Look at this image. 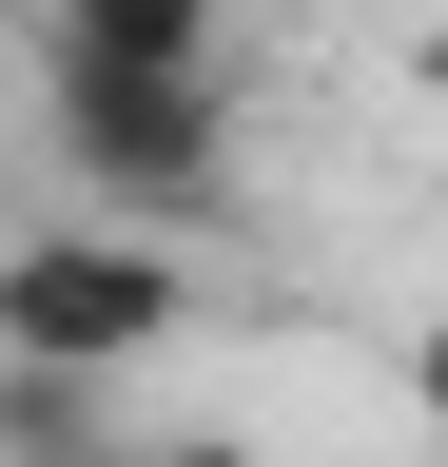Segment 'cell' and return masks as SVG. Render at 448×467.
Returning a JSON list of instances; mask_svg holds the SVG:
<instances>
[{"instance_id":"obj_1","label":"cell","mask_w":448,"mask_h":467,"mask_svg":"<svg viewBox=\"0 0 448 467\" xmlns=\"http://www.w3.org/2000/svg\"><path fill=\"white\" fill-rule=\"evenodd\" d=\"M39 156L78 214L195 234L234 195V58H118V39H39Z\"/></svg>"},{"instance_id":"obj_5","label":"cell","mask_w":448,"mask_h":467,"mask_svg":"<svg viewBox=\"0 0 448 467\" xmlns=\"http://www.w3.org/2000/svg\"><path fill=\"white\" fill-rule=\"evenodd\" d=\"M118 467H273L254 429H156V448H118Z\"/></svg>"},{"instance_id":"obj_2","label":"cell","mask_w":448,"mask_h":467,"mask_svg":"<svg viewBox=\"0 0 448 467\" xmlns=\"http://www.w3.org/2000/svg\"><path fill=\"white\" fill-rule=\"evenodd\" d=\"M176 331H195V254L156 214H39V234H0V350L137 389Z\"/></svg>"},{"instance_id":"obj_3","label":"cell","mask_w":448,"mask_h":467,"mask_svg":"<svg viewBox=\"0 0 448 467\" xmlns=\"http://www.w3.org/2000/svg\"><path fill=\"white\" fill-rule=\"evenodd\" d=\"M137 389H98V370H39V350H0V467H118Z\"/></svg>"},{"instance_id":"obj_4","label":"cell","mask_w":448,"mask_h":467,"mask_svg":"<svg viewBox=\"0 0 448 467\" xmlns=\"http://www.w3.org/2000/svg\"><path fill=\"white\" fill-rule=\"evenodd\" d=\"M39 39H118V58H234V0H39Z\"/></svg>"}]
</instances>
